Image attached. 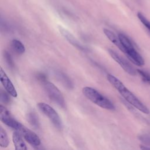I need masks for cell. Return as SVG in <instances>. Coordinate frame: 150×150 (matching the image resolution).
<instances>
[{
    "mask_svg": "<svg viewBox=\"0 0 150 150\" xmlns=\"http://www.w3.org/2000/svg\"><path fill=\"white\" fill-rule=\"evenodd\" d=\"M5 58L6 62L7 64H8V66L12 68L13 67V61H12V57H11V55L7 52H5Z\"/></svg>",
    "mask_w": 150,
    "mask_h": 150,
    "instance_id": "ac0fdd59",
    "label": "cell"
},
{
    "mask_svg": "<svg viewBox=\"0 0 150 150\" xmlns=\"http://www.w3.org/2000/svg\"><path fill=\"white\" fill-rule=\"evenodd\" d=\"M82 92L87 98L98 106L109 110L115 109L112 103L96 89L90 87H84L82 89Z\"/></svg>",
    "mask_w": 150,
    "mask_h": 150,
    "instance_id": "7a4b0ae2",
    "label": "cell"
},
{
    "mask_svg": "<svg viewBox=\"0 0 150 150\" xmlns=\"http://www.w3.org/2000/svg\"><path fill=\"white\" fill-rule=\"evenodd\" d=\"M118 38L124 49V53L129 60L137 66H142L144 64V60L135 49L131 40L123 34H119Z\"/></svg>",
    "mask_w": 150,
    "mask_h": 150,
    "instance_id": "3957f363",
    "label": "cell"
},
{
    "mask_svg": "<svg viewBox=\"0 0 150 150\" xmlns=\"http://www.w3.org/2000/svg\"><path fill=\"white\" fill-rule=\"evenodd\" d=\"M40 111L50 120L52 124L59 129L62 128V120L55 110L45 103H39L37 105Z\"/></svg>",
    "mask_w": 150,
    "mask_h": 150,
    "instance_id": "8992f818",
    "label": "cell"
},
{
    "mask_svg": "<svg viewBox=\"0 0 150 150\" xmlns=\"http://www.w3.org/2000/svg\"><path fill=\"white\" fill-rule=\"evenodd\" d=\"M103 32L104 33V34L105 35V36H107V38L114 44L115 45L121 52H122L123 53H124L125 50L124 49L120 42V40L118 38V36H117V35L113 33L112 32H111V30L107 29H103Z\"/></svg>",
    "mask_w": 150,
    "mask_h": 150,
    "instance_id": "8fae6325",
    "label": "cell"
},
{
    "mask_svg": "<svg viewBox=\"0 0 150 150\" xmlns=\"http://www.w3.org/2000/svg\"><path fill=\"white\" fill-rule=\"evenodd\" d=\"M11 46L12 49L18 54H21L25 53V47L23 43L17 39H13L11 42Z\"/></svg>",
    "mask_w": 150,
    "mask_h": 150,
    "instance_id": "4fadbf2b",
    "label": "cell"
},
{
    "mask_svg": "<svg viewBox=\"0 0 150 150\" xmlns=\"http://www.w3.org/2000/svg\"><path fill=\"white\" fill-rule=\"evenodd\" d=\"M107 80L129 104L144 114L149 113V109L118 78L112 74H108Z\"/></svg>",
    "mask_w": 150,
    "mask_h": 150,
    "instance_id": "6da1fadb",
    "label": "cell"
},
{
    "mask_svg": "<svg viewBox=\"0 0 150 150\" xmlns=\"http://www.w3.org/2000/svg\"><path fill=\"white\" fill-rule=\"evenodd\" d=\"M12 141L15 146V150H28L27 146L22 139V137L16 131L12 134Z\"/></svg>",
    "mask_w": 150,
    "mask_h": 150,
    "instance_id": "7c38bea8",
    "label": "cell"
},
{
    "mask_svg": "<svg viewBox=\"0 0 150 150\" xmlns=\"http://www.w3.org/2000/svg\"><path fill=\"white\" fill-rule=\"evenodd\" d=\"M137 72L140 75V76L142 79V80L144 83L150 85V74L146 71H145L140 70V69H138Z\"/></svg>",
    "mask_w": 150,
    "mask_h": 150,
    "instance_id": "2e32d148",
    "label": "cell"
},
{
    "mask_svg": "<svg viewBox=\"0 0 150 150\" xmlns=\"http://www.w3.org/2000/svg\"><path fill=\"white\" fill-rule=\"evenodd\" d=\"M59 32L62 33V35L68 40L71 44H72L73 46H76L78 49L81 50H85V47H84L77 40V39L70 33L66 29L63 28L62 26H59Z\"/></svg>",
    "mask_w": 150,
    "mask_h": 150,
    "instance_id": "30bf717a",
    "label": "cell"
},
{
    "mask_svg": "<svg viewBox=\"0 0 150 150\" xmlns=\"http://www.w3.org/2000/svg\"><path fill=\"white\" fill-rule=\"evenodd\" d=\"M108 53L111 57L122 68L125 72L131 76H135L136 74V71L133 67L120 55L111 49L108 50Z\"/></svg>",
    "mask_w": 150,
    "mask_h": 150,
    "instance_id": "52a82bcc",
    "label": "cell"
},
{
    "mask_svg": "<svg viewBox=\"0 0 150 150\" xmlns=\"http://www.w3.org/2000/svg\"><path fill=\"white\" fill-rule=\"evenodd\" d=\"M43 86L48 97L60 107L65 108L66 103L64 97L57 87L48 81L43 82Z\"/></svg>",
    "mask_w": 150,
    "mask_h": 150,
    "instance_id": "5b68a950",
    "label": "cell"
},
{
    "mask_svg": "<svg viewBox=\"0 0 150 150\" xmlns=\"http://www.w3.org/2000/svg\"><path fill=\"white\" fill-rule=\"evenodd\" d=\"M9 138L5 129L0 127V145L2 148H6L9 145Z\"/></svg>",
    "mask_w": 150,
    "mask_h": 150,
    "instance_id": "5bb4252c",
    "label": "cell"
},
{
    "mask_svg": "<svg viewBox=\"0 0 150 150\" xmlns=\"http://www.w3.org/2000/svg\"><path fill=\"white\" fill-rule=\"evenodd\" d=\"M140 149L141 150H150V147L149 146H146L143 145H140Z\"/></svg>",
    "mask_w": 150,
    "mask_h": 150,
    "instance_id": "44dd1931",
    "label": "cell"
},
{
    "mask_svg": "<svg viewBox=\"0 0 150 150\" xmlns=\"http://www.w3.org/2000/svg\"><path fill=\"white\" fill-rule=\"evenodd\" d=\"M139 139L145 144L150 145V136L147 135H142L139 137Z\"/></svg>",
    "mask_w": 150,
    "mask_h": 150,
    "instance_id": "ffe728a7",
    "label": "cell"
},
{
    "mask_svg": "<svg viewBox=\"0 0 150 150\" xmlns=\"http://www.w3.org/2000/svg\"><path fill=\"white\" fill-rule=\"evenodd\" d=\"M9 97L7 93H6L4 91H1V100L2 102L5 103V104H8L9 101Z\"/></svg>",
    "mask_w": 150,
    "mask_h": 150,
    "instance_id": "d6986e66",
    "label": "cell"
},
{
    "mask_svg": "<svg viewBox=\"0 0 150 150\" xmlns=\"http://www.w3.org/2000/svg\"><path fill=\"white\" fill-rule=\"evenodd\" d=\"M0 119L4 124L12 128L16 121L2 105H0Z\"/></svg>",
    "mask_w": 150,
    "mask_h": 150,
    "instance_id": "9c48e42d",
    "label": "cell"
},
{
    "mask_svg": "<svg viewBox=\"0 0 150 150\" xmlns=\"http://www.w3.org/2000/svg\"><path fill=\"white\" fill-rule=\"evenodd\" d=\"M137 16L142 23L146 28V29L150 32V21L141 12L137 13Z\"/></svg>",
    "mask_w": 150,
    "mask_h": 150,
    "instance_id": "e0dca14e",
    "label": "cell"
},
{
    "mask_svg": "<svg viewBox=\"0 0 150 150\" xmlns=\"http://www.w3.org/2000/svg\"><path fill=\"white\" fill-rule=\"evenodd\" d=\"M28 119L29 123L34 127L38 128L39 126V122L38 117L34 113H29L28 116Z\"/></svg>",
    "mask_w": 150,
    "mask_h": 150,
    "instance_id": "9a60e30c",
    "label": "cell"
},
{
    "mask_svg": "<svg viewBox=\"0 0 150 150\" xmlns=\"http://www.w3.org/2000/svg\"><path fill=\"white\" fill-rule=\"evenodd\" d=\"M31 145L38 146L40 145V139L36 134L23 125L18 121H16L13 128Z\"/></svg>",
    "mask_w": 150,
    "mask_h": 150,
    "instance_id": "277c9868",
    "label": "cell"
},
{
    "mask_svg": "<svg viewBox=\"0 0 150 150\" xmlns=\"http://www.w3.org/2000/svg\"><path fill=\"white\" fill-rule=\"evenodd\" d=\"M0 80L2 86L8 93L13 97H16L18 95L16 90L11 80L9 79L2 67L0 68Z\"/></svg>",
    "mask_w": 150,
    "mask_h": 150,
    "instance_id": "ba28073f",
    "label": "cell"
}]
</instances>
